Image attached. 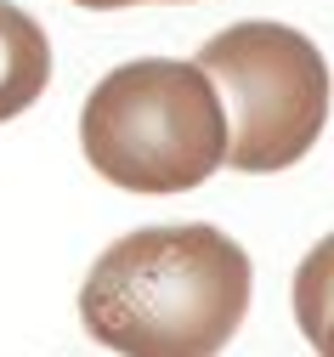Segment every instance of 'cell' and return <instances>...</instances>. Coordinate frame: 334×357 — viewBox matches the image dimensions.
I'll return each instance as SVG.
<instances>
[{"label":"cell","mask_w":334,"mask_h":357,"mask_svg":"<svg viewBox=\"0 0 334 357\" xmlns=\"http://www.w3.org/2000/svg\"><path fill=\"white\" fill-rule=\"evenodd\" d=\"M45 85H52V40L23 6L0 0V119L34 108Z\"/></svg>","instance_id":"obj_4"},{"label":"cell","mask_w":334,"mask_h":357,"mask_svg":"<svg viewBox=\"0 0 334 357\" xmlns=\"http://www.w3.org/2000/svg\"><path fill=\"white\" fill-rule=\"evenodd\" d=\"M250 255L210 221L142 227L108 244L79 289L85 335L119 357H215L250 312Z\"/></svg>","instance_id":"obj_1"},{"label":"cell","mask_w":334,"mask_h":357,"mask_svg":"<svg viewBox=\"0 0 334 357\" xmlns=\"http://www.w3.org/2000/svg\"><path fill=\"white\" fill-rule=\"evenodd\" d=\"M79 148L125 193H187L227 165V114L199 63L142 57L85 97Z\"/></svg>","instance_id":"obj_2"},{"label":"cell","mask_w":334,"mask_h":357,"mask_svg":"<svg viewBox=\"0 0 334 357\" xmlns=\"http://www.w3.org/2000/svg\"><path fill=\"white\" fill-rule=\"evenodd\" d=\"M221 114L232 170H289L306 159L328 119V63L301 29L232 23L199 52Z\"/></svg>","instance_id":"obj_3"},{"label":"cell","mask_w":334,"mask_h":357,"mask_svg":"<svg viewBox=\"0 0 334 357\" xmlns=\"http://www.w3.org/2000/svg\"><path fill=\"white\" fill-rule=\"evenodd\" d=\"M295 318H301V335L317 346L334 318V233L295 266Z\"/></svg>","instance_id":"obj_5"},{"label":"cell","mask_w":334,"mask_h":357,"mask_svg":"<svg viewBox=\"0 0 334 357\" xmlns=\"http://www.w3.org/2000/svg\"><path fill=\"white\" fill-rule=\"evenodd\" d=\"M74 6H91V12H119V6H142V0H74Z\"/></svg>","instance_id":"obj_6"},{"label":"cell","mask_w":334,"mask_h":357,"mask_svg":"<svg viewBox=\"0 0 334 357\" xmlns=\"http://www.w3.org/2000/svg\"><path fill=\"white\" fill-rule=\"evenodd\" d=\"M317 351H323V357H334V318H328V329H323V340H317Z\"/></svg>","instance_id":"obj_7"}]
</instances>
